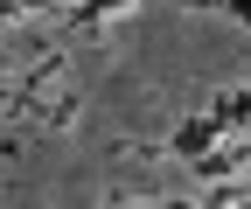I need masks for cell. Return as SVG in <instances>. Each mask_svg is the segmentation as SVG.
Wrapping results in <instances>:
<instances>
[{
	"label": "cell",
	"instance_id": "1",
	"mask_svg": "<svg viewBox=\"0 0 251 209\" xmlns=\"http://www.w3.org/2000/svg\"><path fill=\"white\" fill-rule=\"evenodd\" d=\"M230 7H237V21H251V0H230Z\"/></svg>",
	"mask_w": 251,
	"mask_h": 209
}]
</instances>
